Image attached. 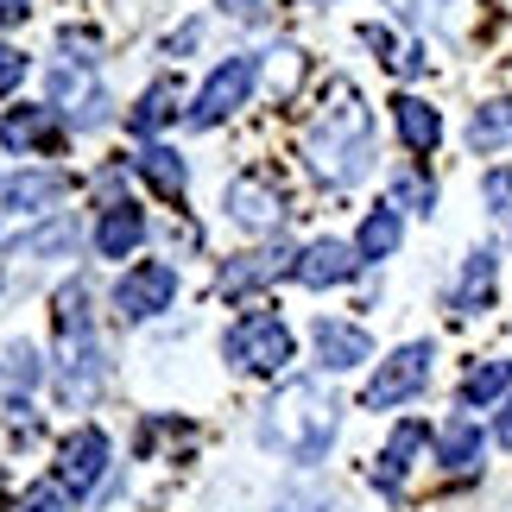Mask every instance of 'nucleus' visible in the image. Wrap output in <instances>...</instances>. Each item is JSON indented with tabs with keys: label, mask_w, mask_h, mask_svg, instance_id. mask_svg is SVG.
<instances>
[{
	"label": "nucleus",
	"mask_w": 512,
	"mask_h": 512,
	"mask_svg": "<svg viewBox=\"0 0 512 512\" xmlns=\"http://www.w3.org/2000/svg\"><path fill=\"white\" fill-rule=\"evenodd\" d=\"M494 298V247H481V253H468V272H462V291H456V310H475Z\"/></svg>",
	"instance_id": "22"
},
{
	"label": "nucleus",
	"mask_w": 512,
	"mask_h": 512,
	"mask_svg": "<svg viewBox=\"0 0 512 512\" xmlns=\"http://www.w3.org/2000/svg\"><path fill=\"white\" fill-rule=\"evenodd\" d=\"M468 140H475V152H494L512 140V102H487L475 114V127H468Z\"/></svg>",
	"instance_id": "26"
},
{
	"label": "nucleus",
	"mask_w": 512,
	"mask_h": 512,
	"mask_svg": "<svg viewBox=\"0 0 512 512\" xmlns=\"http://www.w3.org/2000/svg\"><path fill=\"white\" fill-rule=\"evenodd\" d=\"M32 13V0H0V26H19Z\"/></svg>",
	"instance_id": "32"
},
{
	"label": "nucleus",
	"mask_w": 512,
	"mask_h": 512,
	"mask_svg": "<svg viewBox=\"0 0 512 512\" xmlns=\"http://www.w3.org/2000/svg\"><path fill=\"white\" fill-rule=\"evenodd\" d=\"M26 512H57V494H51V487H38V494L26 500Z\"/></svg>",
	"instance_id": "33"
},
{
	"label": "nucleus",
	"mask_w": 512,
	"mask_h": 512,
	"mask_svg": "<svg viewBox=\"0 0 512 512\" xmlns=\"http://www.w3.org/2000/svg\"><path fill=\"white\" fill-rule=\"evenodd\" d=\"M57 196H64V171H32V177H13L7 184V203L19 215H38L45 203H57Z\"/></svg>",
	"instance_id": "21"
},
{
	"label": "nucleus",
	"mask_w": 512,
	"mask_h": 512,
	"mask_svg": "<svg viewBox=\"0 0 512 512\" xmlns=\"http://www.w3.org/2000/svg\"><path fill=\"white\" fill-rule=\"evenodd\" d=\"M70 241H76V222H70V215H57L51 228L26 234V241H19V247H26V253H57V247H70Z\"/></svg>",
	"instance_id": "27"
},
{
	"label": "nucleus",
	"mask_w": 512,
	"mask_h": 512,
	"mask_svg": "<svg viewBox=\"0 0 512 512\" xmlns=\"http://www.w3.org/2000/svg\"><path fill=\"white\" fill-rule=\"evenodd\" d=\"M430 443V430L411 418V424H399L392 430V443H386V456H380V468H373V481L386 487V494H399V481H405V468H411V456Z\"/></svg>",
	"instance_id": "17"
},
{
	"label": "nucleus",
	"mask_w": 512,
	"mask_h": 512,
	"mask_svg": "<svg viewBox=\"0 0 512 512\" xmlns=\"http://www.w3.org/2000/svg\"><path fill=\"white\" fill-rule=\"evenodd\" d=\"M361 266H367V260H361V253H354L348 241H310V247L298 253V266H291V272H298V285L329 291V285H348Z\"/></svg>",
	"instance_id": "10"
},
{
	"label": "nucleus",
	"mask_w": 512,
	"mask_h": 512,
	"mask_svg": "<svg viewBox=\"0 0 512 512\" xmlns=\"http://www.w3.org/2000/svg\"><path fill=\"white\" fill-rule=\"evenodd\" d=\"M285 266H298V253H291V247H272V253H241L234 266H222V291H228V298H241V291L266 285L272 272H285Z\"/></svg>",
	"instance_id": "16"
},
{
	"label": "nucleus",
	"mask_w": 512,
	"mask_h": 512,
	"mask_svg": "<svg viewBox=\"0 0 512 512\" xmlns=\"http://www.w3.org/2000/svg\"><path fill=\"white\" fill-rule=\"evenodd\" d=\"M392 121H399V140H405L411 152H437L443 114L430 108V102H418V95H399V102H392Z\"/></svg>",
	"instance_id": "15"
},
{
	"label": "nucleus",
	"mask_w": 512,
	"mask_h": 512,
	"mask_svg": "<svg viewBox=\"0 0 512 512\" xmlns=\"http://www.w3.org/2000/svg\"><path fill=\"white\" fill-rule=\"evenodd\" d=\"M133 165H140V177H146L159 196H184V184H190V177H184V159H177L171 146H146Z\"/></svg>",
	"instance_id": "20"
},
{
	"label": "nucleus",
	"mask_w": 512,
	"mask_h": 512,
	"mask_svg": "<svg viewBox=\"0 0 512 512\" xmlns=\"http://www.w3.org/2000/svg\"><path fill=\"white\" fill-rule=\"evenodd\" d=\"M19 76H26V51H13V45H0V95H7Z\"/></svg>",
	"instance_id": "31"
},
{
	"label": "nucleus",
	"mask_w": 512,
	"mask_h": 512,
	"mask_svg": "<svg viewBox=\"0 0 512 512\" xmlns=\"http://www.w3.org/2000/svg\"><path fill=\"white\" fill-rule=\"evenodd\" d=\"M399 234H405V222H399V203H380L361 222V241H354V253H361V260H386L392 247H399Z\"/></svg>",
	"instance_id": "18"
},
{
	"label": "nucleus",
	"mask_w": 512,
	"mask_h": 512,
	"mask_svg": "<svg viewBox=\"0 0 512 512\" xmlns=\"http://www.w3.org/2000/svg\"><path fill=\"white\" fill-rule=\"evenodd\" d=\"M57 336H64V380L70 392H89L102 386V348H95V323H89V291L83 285H64L57 291Z\"/></svg>",
	"instance_id": "3"
},
{
	"label": "nucleus",
	"mask_w": 512,
	"mask_h": 512,
	"mask_svg": "<svg viewBox=\"0 0 512 512\" xmlns=\"http://www.w3.org/2000/svg\"><path fill=\"white\" fill-rule=\"evenodd\" d=\"M253 83H260V57H228V64H215L209 83H203V95H196V108H190V121H196V127L228 121L234 108H247Z\"/></svg>",
	"instance_id": "5"
},
{
	"label": "nucleus",
	"mask_w": 512,
	"mask_h": 512,
	"mask_svg": "<svg viewBox=\"0 0 512 512\" xmlns=\"http://www.w3.org/2000/svg\"><path fill=\"white\" fill-rule=\"evenodd\" d=\"M45 380V367H38V348H26V342H13L7 348V361H0V386L13 392V399H26V392Z\"/></svg>",
	"instance_id": "25"
},
{
	"label": "nucleus",
	"mask_w": 512,
	"mask_h": 512,
	"mask_svg": "<svg viewBox=\"0 0 512 512\" xmlns=\"http://www.w3.org/2000/svg\"><path fill=\"white\" fill-rule=\"evenodd\" d=\"M506 386H512V361H481V367L462 380V405H468V411H481V405H494Z\"/></svg>",
	"instance_id": "23"
},
{
	"label": "nucleus",
	"mask_w": 512,
	"mask_h": 512,
	"mask_svg": "<svg viewBox=\"0 0 512 512\" xmlns=\"http://www.w3.org/2000/svg\"><path fill=\"white\" fill-rule=\"evenodd\" d=\"M386 7L399 13V19H411V26H424V19H443L449 0H386Z\"/></svg>",
	"instance_id": "29"
},
{
	"label": "nucleus",
	"mask_w": 512,
	"mask_h": 512,
	"mask_svg": "<svg viewBox=\"0 0 512 512\" xmlns=\"http://www.w3.org/2000/svg\"><path fill=\"white\" fill-rule=\"evenodd\" d=\"M430 361H437V348L430 342H411L399 348L392 361L373 373V386H367V411H392V405H405V399H418L424 380H430Z\"/></svg>",
	"instance_id": "6"
},
{
	"label": "nucleus",
	"mask_w": 512,
	"mask_h": 512,
	"mask_svg": "<svg viewBox=\"0 0 512 512\" xmlns=\"http://www.w3.org/2000/svg\"><path fill=\"white\" fill-rule=\"evenodd\" d=\"M228 215L241 228H253V234L279 228V190H266L260 177H234V184H228Z\"/></svg>",
	"instance_id": "13"
},
{
	"label": "nucleus",
	"mask_w": 512,
	"mask_h": 512,
	"mask_svg": "<svg viewBox=\"0 0 512 512\" xmlns=\"http://www.w3.org/2000/svg\"><path fill=\"white\" fill-rule=\"evenodd\" d=\"M317 354H323V367L329 373H348V367H361L373 361V342H367V329H354V323H317Z\"/></svg>",
	"instance_id": "12"
},
{
	"label": "nucleus",
	"mask_w": 512,
	"mask_h": 512,
	"mask_svg": "<svg viewBox=\"0 0 512 512\" xmlns=\"http://www.w3.org/2000/svg\"><path fill=\"white\" fill-rule=\"evenodd\" d=\"M140 241H146V215L133 209V203H108V209H102V228H95V247H102V260H127Z\"/></svg>",
	"instance_id": "14"
},
{
	"label": "nucleus",
	"mask_w": 512,
	"mask_h": 512,
	"mask_svg": "<svg viewBox=\"0 0 512 512\" xmlns=\"http://www.w3.org/2000/svg\"><path fill=\"white\" fill-rule=\"evenodd\" d=\"M487 209H494V215H512V171H494V177H487Z\"/></svg>",
	"instance_id": "30"
},
{
	"label": "nucleus",
	"mask_w": 512,
	"mask_h": 512,
	"mask_svg": "<svg viewBox=\"0 0 512 512\" xmlns=\"http://www.w3.org/2000/svg\"><path fill=\"white\" fill-rule=\"evenodd\" d=\"M102 475H108V437L89 424V430H76V437L64 443V456H57V487L83 500Z\"/></svg>",
	"instance_id": "8"
},
{
	"label": "nucleus",
	"mask_w": 512,
	"mask_h": 512,
	"mask_svg": "<svg viewBox=\"0 0 512 512\" xmlns=\"http://www.w3.org/2000/svg\"><path fill=\"white\" fill-rule=\"evenodd\" d=\"M0 140L13 152H51L64 140V121H57V108H13L7 121H0Z\"/></svg>",
	"instance_id": "11"
},
{
	"label": "nucleus",
	"mask_w": 512,
	"mask_h": 512,
	"mask_svg": "<svg viewBox=\"0 0 512 512\" xmlns=\"http://www.w3.org/2000/svg\"><path fill=\"white\" fill-rule=\"evenodd\" d=\"M392 196H399V203H411V209H424V215H430V203H437V190H430V177H418V171H405L399 184H392Z\"/></svg>",
	"instance_id": "28"
},
{
	"label": "nucleus",
	"mask_w": 512,
	"mask_h": 512,
	"mask_svg": "<svg viewBox=\"0 0 512 512\" xmlns=\"http://www.w3.org/2000/svg\"><path fill=\"white\" fill-rule=\"evenodd\" d=\"M336 424H342V405L329 399L317 380H291L279 399L260 411V443L291 456V462H323L329 443H336Z\"/></svg>",
	"instance_id": "2"
},
{
	"label": "nucleus",
	"mask_w": 512,
	"mask_h": 512,
	"mask_svg": "<svg viewBox=\"0 0 512 512\" xmlns=\"http://www.w3.org/2000/svg\"><path fill=\"white\" fill-rule=\"evenodd\" d=\"M228 361L247 367V373H279L291 361V329L272 317V310H247V317L228 329Z\"/></svg>",
	"instance_id": "4"
},
{
	"label": "nucleus",
	"mask_w": 512,
	"mask_h": 512,
	"mask_svg": "<svg viewBox=\"0 0 512 512\" xmlns=\"http://www.w3.org/2000/svg\"><path fill=\"white\" fill-rule=\"evenodd\" d=\"M177 298V266L165 260H146V266H133L121 285H114V304H121V317L133 323H146V317H159V310H171Z\"/></svg>",
	"instance_id": "7"
},
{
	"label": "nucleus",
	"mask_w": 512,
	"mask_h": 512,
	"mask_svg": "<svg viewBox=\"0 0 512 512\" xmlns=\"http://www.w3.org/2000/svg\"><path fill=\"white\" fill-rule=\"evenodd\" d=\"M171 114H177V83L165 76V83H152V89L140 95V108L127 114V127H133V133H159Z\"/></svg>",
	"instance_id": "24"
},
{
	"label": "nucleus",
	"mask_w": 512,
	"mask_h": 512,
	"mask_svg": "<svg viewBox=\"0 0 512 512\" xmlns=\"http://www.w3.org/2000/svg\"><path fill=\"white\" fill-rule=\"evenodd\" d=\"M51 95H57V108L76 114V127H102L108 121V95L89 76V64H51Z\"/></svg>",
	"instance_id": "9"
},
{
	"label": "nucleus",
	"mask_w": 512,
	"mask_h": 512,
	"mask_svg": "<svg viewBox=\"0 0 512 512\" xmlns=\"http://www.w3.org/2000/svg\"><path fill=\"white\" fill-rule=\"evenodd\" d=\"M310 165L329 184H361L373 171V114L361 108V89L354 83H329L323 114L310 121Z\"/></svg>",
	"instance_id": "1"
},
{
	"label": "nucleus",
	"mask_w": 512,
	"mask_h": 512,
	"mask_svg": "<svg viewBox=\"0 0 512 512\" xmlns=\"http://www.w3.org/2000/svg\"><path fill=\"white\" fill-rule=\"evenodd\" d=\"M0 512H7V500H0Z\"/></svg>",
	"instance_id": "35"
},
{
	"label": "nucleus",
	"mask_w": 512,
	"mask_h": 512,
	"mask_svg": "<svg viewBox=\"0 0 512 512\" xmlns=\"http://www.w3.org/2000/svg\"><path fill=\"white\" fill-rule=\"evenodd\" d=\"M494 437H500V449H512V399H506V411H500V424H494Z\"/></svg>",
	"instance_id": "34"
},
{
	"label": "nucleus",
	"mask_w": 512,
	"mask_h": 512,
	"mask_svg": "<svg viewBox=\"0 0 512 512\" xmlns=\"http://www.w3.org/2000/svg\"><path fill=\"white\" fill-rule=\"evenodd\" d=\"M437 456H443V468H449V475H468V468L481 462V430L468 424V418L443 424V437H437Z\"/></svg>",
	"instance_id": "19"
}]
</instances>
